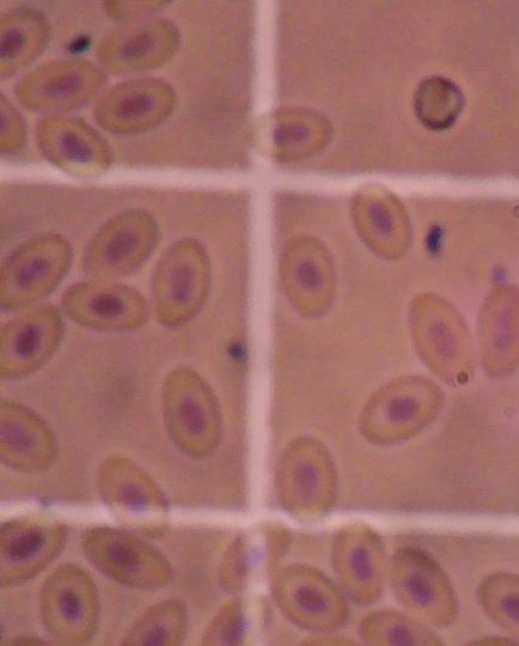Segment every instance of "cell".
<instances>
[{
  "instance_id": "cell-12",
  "label": "cell",
  "mask_w": 519,
  "mask_h": 646,
  "mask_svg": "<svg viewBox=\"0 0 519 646\" xmlns=\"http://www.w3.org/2000/svg\"><path fill=\"white\" fill-rule=\"evenodd\" d=\"M88 76L75 66L53 67L33 85V95L46 105H65L87 90Z\"/></svg>"
},
{
  "instance_id": "cell-14",
  "label": "cell",
  "mask_w": 519,
  "mask_h": 646,
  "mask_svg": "<svg viewBox=\"0 0 519 646\" xmlns=\"http://www.w3.org/2000/svg\"><path fill=\"white\" fill-rule=\"evenodd\" d=\"M52 149L61 161L72 167L85 168L94 166L99 161V146L90 137L88 131L78 129L76 125L60 124L51 132Z\"/></svg>"
},
{
  "instance_id": "cell-9",
  "label": "cell",
  "mask_w": 519,
  "mask_h": 646,
  "mask_svg": "<svg viewBox=\"0 0 519 646\" xmlns=\"http://www.w3.org/2000/svg\"><path fill=\"white\" fill-rule=\"evenodd\" d=\"M167 93L158 85H130L108 103L109 123L121 129H137L152 123L164 109Z\"/></svg>"
},
{
  "instance_id": "cell-7",
  "label": "cell",
  "mask_w": 519,
  "mask_h": 646,
  "mask_svg": "<svg viewBox=\"0 0 519 646\" xmlns=\"http://www.w3.org/2000/svg\"><path fill=\"white\" fill-rule=\"evenodd\" d=\"M2 454L14 465L33 468L50 459L52 438L33 413L11 405L2 408Z\"/></svg>"
},
{
  "instance_id": "cell-16",
  "label": "cell",
  "mask_w": 519,
  "mask_h": 646,
  "mask_svg": "<svg viewBox=\"0 0 519 646\" xmlns=\"http://www.w3.org/2000/svg\"><path fill=\"white\" fill-rule=\"evenodd\" d=\"M2 64L9 65L17 62L18 59L26 56L29 47L32 46V30L14 23L12 26L3 27L2 32Z\"/></svg>"
},
{
  "instance_id": "cell-18",
  "label": "cell",
  "mask_w": 519,
  "mask_h": 646,
  "mask_svg": "<svg viewBox=\"0 0 519 646\" xmlns=\"http://www.w3.org/2000/svg\"><path fill=\"white\" fill-rule=\"evenodd\" d=\"M119 501L136 514L146 513L149 507V498L140 486L126 484L119 487Z\"/></svg>"
},
{
  "instance_id": "cell-19",
  "label": "cell",
  "mask_w": 519,
  "mask_h": 646,
  "mask_svg": "<svg viewBox=\"0 0 519 646\" xmlns=\"http://www.w3.org/2000/svg\"><path fill=\"white\" fill-rule=\"evenodd\" d=\"M351 569L360 582H369L374 575L370 554L366 548L359 546L354 548L350 559Z\"/></svg>"
},
{
  "instance_id": "cell-17",
  "label": "cell",
  "mask_w": 519,
  "mask_h": 646,
  "mask_svg": "<svg viewBox=\"0 0 519 646\" xmlns=\"http://www.w3.org/2000/svg\"><path fill=\"white\" fill-rule=\"evenodd\" d=\"M295 601L298 603V606L301 607L302 611L308 612L310 614H320L326 611L327 600L320 591H317L314 588L301 587L295 591Z\"/></svg>"
},
{
  "instance_id": "cell-10",
  "label": "cell",
  "mask_w": 519,
  "mask_h": 646,
  "mask_svg": "<svg viewBox=\"0 0 519 646\" xmlns=\"http://www.w3.org/2000/svg\"><path fill=\"white\" fill-rule=\"evenodd\" d=\"M462 105L460 90L445 79H430L421 84L415 100L418 117L433 130L453 125Z\"/></svg>"
},
{
  "instance_id": "cell-21",
  "label": "cell",
  "mask_w": 519,
  "mask_h": 646,
  "mask_svg": "<svg viewBox=\"0 0 519 646\" xmlns=\"http://www.w3.org/2000/svg\"><path fill=\"white\" fill-rule=\"evenodd\" d=\"M390 641L396 645H408L412 644V636L406 627L396 626L395 629L390 632Z\"/></svg>"
},
{
  "instance_id": "cell-2",
  "label": "cell",
  "mask_w": 519,
  "mask_h": 646,
  "mask_svg": "<svg viewBox=\"0 0 519 646\" xmlns=\"http://www.w3.org/2000/svg\"><path fill=\"white\" fill-rule=\"evenodd\" d=\"M205 278V265L188 243L164 255L154 279L155 310L163 325H182L197 313L205 295Z\"/></svg>"
},
{
  "instance_id": "cell-6",
  "label": "cell",
  "mask_w": 519,
  "mask_h": 646,
  "mask_svg": "<svg viewBox=\"0 0 519 646\" xmlns=\"http://www.w3.org/2000/svg\"><path fill=\"white\" fill-rule=\"evenodd\" d=\"M198 380L174 370L164 388V413L170 434L179 446L197 452L210 434L211 417Z\"/></svg>"
},
{
  "instance_id": "cell-22",
  "label": "cell",
  "mask_w": 519,
  "mask_h": 646,
  "mask_svg": "<svg viewBox=\"0 0 519 646\" xmlns=\"http://www.w3.org/2000/svg\"><path fill=\"white\" fill-rule=\"evenodd\" d=\"M298 480L301 481L303 489H314L317 481V475L313 468L305 467L299 472Z\"/></svg>"
},
{
  "instance_id": "cell-4",
  "label": "cell",
  "mask_w": 519,
  "mask_h": 646,
  "mask_svg": "<svg viewBox=\"0 0 519 646\" xmlns=\"http://www.w3.org/2000/svg\"><path fill=\"white\" fill-rule=\"evenodd\" d=\"M157 228L144 212L116 217L100 231L87 254V270L95 276L119 277L142 264L154 248Z\"/></svg>"
},
{
  "instance_id": "cell-23",
  "label": "cell",
  "mask_w": 519,
  "mask_h": 646,
  "mask_svg": "<svg viewBox=\"0 0 519 646\" xmlns=\"http://www.w3.org/2000/svg\"><path fill=\"white\" fill-rule=\"evenodd\" d=\"M509 609H510V612L514 614L517 619H519V600L518 599L514 601H510Z\"/></svg>"
},
{
  "instance_id": "cell-13",
  "label": "cell",
  "mask_w": 519,
  "mask_h": 646,
  "mask_svg": "<svg viewBox=\"0 0 519 646\" xmlns=\"http://www.w3.org/2000/svg\"><path fill=\"white\" fill-rule=\"evenodd\" d=\"M50 534V530L40 526L15 527L9 533H4V563L21 570L22 565L26 568L38 562L48 551Z\"/></svg>"
},
{
  "instance_id": "cell-20",
  "label": "cell",
  "mask_w": 519,
  "mask_h": 646,
  "mask_svg": "<svg viewBox=\"0 0 519 646\" xmlns=\"http://www.w3.org/2000/svg\"><path fill=\"white\" fill-rule=\"evenodd\" d=\"M408 594L421 606L430 605L433 601V589L424 577L413 575L407 581Z\"/></svg>"
},
{
  "instance_id": "cell-11",
  "label": "cell",
  "mask_w": 519,
  "mask_h": 646,
  "mask_svg": "<svg viewBox=\"0 0 519 646\" xmlns=\"http://www.w3.org/2000/svg\"><path fill=\"white\" fill-rule=\"evenodd\" d=\"M57 581L52 584L51 617L56 620L61 630H84L89 626L91 611H89L90 590H85V584L79 581Z\"/></svg>"
},
{
  "instance_id": "cell-1",
  "label": "cell",
  "mask_w": 519,
  "mask_h": 646,
  "mask_svg": "<svg viewBox=\"0 0 519 646\" xmlns=\"http://www.w3.org/2000/svg\"><path fill=\"white\" fill-rule=\"evenodd\" d=\"M69 261V247L59 237L44 236L18 249L2 271L3 307L21 308L50 294L63 279Z\"/></svg>"
},
{
  "instance_id": "cell-5",
  "label": "cell",
  "mask_w": 519,
  "mask_h": 646,
  "mask_svg": "<svg viewBox=\"0 0 519 646\" xmlns=\"http://www.w3.org/2000/svg\"><path fill=\"white\" fill-rule=\"evenodd\" d=\"M63 321L56 309L44 307L18 316L2 331V373L9 377H22L33 373L56 352Z\"/></svg>"
},
{
  "instance_id": "cell-15",
  "label": "cell",
  "mask_w": 519,
  "mask_h": 646,
  "mask_svg": "<svg viewBox=\"0 0 519 646\" xmlns=\"http://www.w3.org/2000/svg\"><path fill=\"white\" fill-rule=\"evenodd\" d=\"M167 36L160 28L139 27L119 42L116 57L130 66L143 65L148 60L160 56Z\"/></svg>"
},
{
  "instance_id": "cell-8",
  "label": "cell",
  "mask_w": 519,
  "mask_h": 646,
  "mask_svg": "<svg viewBox=\"0 0 519 646\" xmlns=\"http://www.w3.org/2000/svg\"><path fill=\"white\" fill-rule=\"evenodd\" d=\"M88 550L97 565L121 582L151 583L146 568L158 563L145 548L119 533H97L91 536Z\"/></svg>"
},
{
  "instance_id": "cell-3",
  "label": "cell",
  "mask_w": 519,
  "mask_h": 646,
  "mask_svg": "<svg viewBox=\"0 0 519 646\" xmlns=\"http://www.w3.org/2000/svg\"><path fill=\"white\" fill-rule=\"evenodd\" d=\"M63 306L79 325L100 332L130 331L148 318L144 298L114 284H76L65 292Z\"/></svg>"
}]
</instances>
